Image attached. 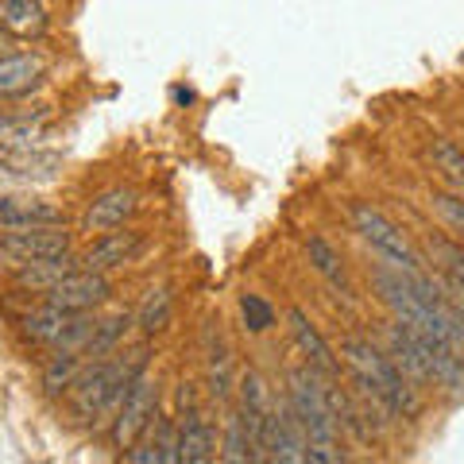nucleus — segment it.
I'll use <instances>...</instances> for the list:
<instances>
[{"mask_svg": "<svg viewBox=\"0 0 464 464\" xmlns=\"http://www.w3.org/2000/svg\"><path fill=\"white\" fill-rule=\"evenodd\" d=\"M151 364V348L140 344V348H128V353H112V356H101L90 360L82 368V375L74 380V387L66 391V411L78 426H101V422H112V414L121 411V402L128 395L143 372Z\"/></svg>", "mask_w": 464, "mask_h": 464, "instance_id": "obj_1", "label": "nucleus"}, {"mask_svg": "<svg viewBox=\"0 0 464 464\" xmlns=\"http://www.w3.org/2000/svg\"><path fill=\"white\" fill-rule=\"evenodd\" d=\"M341 360L344 372H360L368 375L372 383H380V391L391 399V406L399 411L402 422H418L426 414V391L418 387L411 375H406L383 344H375L372 337H356V333H344L341 337Z\"/></svg>", "mask_w": 464, "mask_h": 464, "instance_id": "obj_2", "label": "nucleus"}, {"mask_svg": "<svg viewBox=\"0 0 464 464\" xmlns=\"http://www.w3.org/2000/svg\"><path fill=\"white\" fill-rule=\"evenodd\" d=\"M348 225H353V232L368 244L380 264H391L399 271H422L426 267V259L418 256L411 237H406L383 209H375L372 201H353V206H348Z\"/></svg>", "mask_w": 464, "mask_h": 464, "instance_id": "obj_3", "label": "nucleus"}, {"mask_svg": "<svg viewBox=\"0 0 464 464\" xmlns=\"http://www.w3.org/2000/svg\"><path fill=\"white\" fill-rule=\"evenodd\" d=\"M325 380L329 375L314 372L306 360H302L298 368L286 372V402L295 406L302 430H306L310 445H341V426L337 418H333L329 402H325Z\"/></svg>", "mask_w": 464, "mask_h": 464, "instance_id": "obj_4", "label": "nucleus"}, {"mask_svg": "<svg viewBox=\"0 0 464 464\" xmlns=\"http://www.w3.org/2000/svg\"><path fill=\"white\" fill-rule=\"evenodd\" d=\"M159 411H163V387H159V380L151 372H143L140 380L128 387V395L121 402V411L112 414V422H109V441L112 449H124L140 441L143 433L151 430V422L159 418Z\"/></svg>", "mask_w": 464, "mask_h": 464, "instance_id": "obj_5", "label": "nucleus"}, {"mask_svg": "<svg viewBox=\"0 0 464 464\" xmlns=\"http://www.w3.org/2000/svg\"><path fill=\"white\" fill-rule=\"evenodd\" d=\"M306 449H310V438L298 422L295 406L286 402V395H275L267 422H264V460L306 464Z\"/></svg>", "mask_w": 464, "mask_h": 464, "instance_id": "obj_6", "label": "nucleus"}, {"mask_svg": "<svg viewBox=\"0 0 464 464\" xmlns=\"http://www.w3.org/2000/svg\"><path fill=\"white\" fill-rule=\"evenodd\" d=\"M74 252V232L66 225H43V228H12L0 232V256L16 264H32V259H54Z\"/></svg>", "mask_w": 464, "mask_h": 464, "instance_id": "obj_7", "label": "nucleus"}, {"mask_svg": "<svg viewBox=\"0 0 464 464\" xmlns=\"http://www.w3.org/2000/svg\"><path fill=\"white\" fill-rule=\"evenodd\" d=\"M43 302H51L58 310H70V314H97L105 302H112V279L101 271L78 267L58 286H51L47 295H43Z\"/></svg>", "mask_w": 464, "mask_h": 464, "instance_id": "obj_8", "label": "nucleus"}, {"mask_svg": "<svg viewBox=\"0 0 464 464\" xmlns=\"http://www.w3.org/2000/svg\"><path fill=\"white\" fill-rule=\"evenodd\" d=\"M143 248H148V232L140 228H112V232H101V237H93V244L82 252V267L85 271H121L128 264H136V259L143 256Z\"/></svg>", "mask_w": 464, "mask_h": 464, "instance_id": "obj_9", "label": "nucleus"}, {"mask_svg": "<svg viewBox=\"0 0 464 464\" xmlns=\"http://www.w3.org/2000/svg\"><path fill=\"white\" fill-rule=\"evenodd\" d=\"M63 170V155L39 148H0V182L8 186H47Z\"/></svg>", "mask_w": 464, "mask_h": 464, "instance_id": "obj_10", "label": "nucleus"}, {"mask_svg": "<svg viewBox=\"0 0 464 464\" xmlns=\"http://www.w3.org/2000/svg\"><path fill=\"white\" fill-rule=\"evenodd\" d=\"M179 418V453L182 464H209L221 457V430H217L206 402L190 406V411L174 414Z\"/></svg>", "mask_w": 464, "mask_h": 464, "instance_id": "obj_11", "label": "nucleus"}, {"mask_svg": "<svg viewBox=\"0 0 464 464\" xmlns=\"http://www.w3.org/2000/svg\"><path fill=\"white\" fill-rule=\"evenodd\" d=\"M140 209V194L132 186H109V190H101L90 206L82 213V232H90V237H101V232H112V228H124L128 221L136 217Z\"/></svg>", "mask_w": 464, "mask_h": 464, "instance_id": "obj_12", "label": "nucleus"}, {"mask_svg": "<svg viewBox=\"0 0 464 464\" xmlns=\"http://www.w3.org/2000/svg\"><path fill=\"white\" fill-rule=\"evenodd\" d=\"M237 364H232V348L221 337V322H209L206 329V395L217 406H228L237 399Z\"/></svg>", "mask_w": 464, "mask_h": 464, "instance_id": "obj_13", "label": "nucleus"}, {"mask_svg": "<svg viewBox=\"0 0 464 464\" xmlns=\"http://www.w3.org/2000/svg\"><path fill=\"white\" fill-rule=\"evenodd\" d=\"M286 325H290V337H295L298 344V353L302 360L314 368V372H322L329 375V380H341V372H344V360H337V353H333V344L317 333V325L310 322V314L302 310V306H290L286 310Z\"/></svg>", "mask_w": 464, "mask_h": 464, "instance_id": "obj_14", "label": "nucleus"}, {"mask_svg": "<svg viewBox=\"0 0 464 464\" xmlns=\"http://www.w3.org/2000/svg\"><path fill=\"white\" fill-rule=\"evenodd\" d=\"M47 78V58L35 51H8L0 54V101H20L39 90Z\"/></svg>", "mask_w": 464, "mask_h": 464, "instance_id": "obj_15", "label": "nucleus"}, {"mask_svg": "<svg viewBox=\"0 0 464 464\" xmlns=\"http://www.w3.org/2000/svg\"><path fill=\"white\" fill-rule=\"evenodd\" d=\"M43 225H66V217L54 201L32 194H0V232L43 228Z\"/></svg>", "mask_w": 464, "mask_h": 464, "instance_id": "obj_16", "label": "nucleus"}, {"mask_svg": "<svg viewBox=\"0 0 464 464\" xmlns=\"http://www.w3.org/2000/svg\"><path fill=\"white\" fill-rule=\"evenodd\" d=\"M78 267H82V256H74V252L54 256V259H32V264L12 267V283H16L20 290H27V295H47L51 286H58Z\"/></svg>", "mask_w": 464, "mask_h": 464, "instance_id": "obj_17", "label": "nucleus"}, {"mask_svg": "<svg viewBox=\"0 0 464 464\" xmlns=\"http://www.w3.org/2000/svg\"><path fill=\"white\" fill-rule=\"evenodd\" d=\"M51 132V109L0 112V148H39Z\"/></svg>", "mask_w": 464, "mask_h": 464, "instance_id": "obj_18", "label": "nucleus"}, {"mask_svg": "<svg viewBox=\"0 0 464 464\" xmlns=\"http://www.w3.org/2000/svg\"><path fill=\"white\" fill-rule=\"evenodd\" d=\"M74 322V314L70 310H58V306H51V302H43V306H35V310H27L20 322H16V329H20V337L27 341V344H39V348H54V341L66 333V325Z\"/></svg>", "mask_w": 464, "mask_h": 464, "instance_id": "obj_19", "label": "nucleus"}, {"mask_svg": "<svg viewBox=\"0 0 464 464\" xmlns=\"http://www.w3.org/2000/svg\"><path fill=\"white\" fill-rule=\"evenodd\" d=\"M221 460L225 464H256V460H264V453H259V445L252 441V430H248V422H244L237 402H228L225 422H221Z\"/></svg>", "mask_w": 464, "mask_h": 464, "instance_id": "obj_20", "label": "nucleus"}, {"mask_svg": "<svg viewBox=\"0 0 464 464\" xmlns=\"http://www.w3.org/2000/svg\"><path fill=\"white\" fill-rule=\"evenodd\" d=\"M0 27L16 39H39L47 32V12L39 0H0Z\"/></svg>", "mask_w": 464, "mask_h": 464, "instance_id": "obj_21", "label": "nucleus"}, {"mask_svg": "<svg viewBox=\"0 0 464 464\" xmlns=\"http://www.w3.org/2000/svg\"><path fill=\"white\" fill-rule=\"evenodd\" d=\"M85 364H90V356H85V353H51V360H47V364H43V372H39L43 395H47V399L66 395V391L74 387V380L82 375Z\"/></svg>", "mask_w": 464, "mask_h": 464, "instance_id": "obj_22", "label": "nucleus"}, {"mask_svg": "<svg viewBox=\"0 0 464 464\" xmlns=\"http://www.w3.org/2000/svg\"><path fill=\"white\" fill-rule=\"evenodd\" d=\"M136 325V314L132 310H116L109 317H97V329H93V341L85 344V356L101 360V356H112L121 353V344L128 337V329Z\"/></svg>", "mask_w": 464, "mask_h": 464, "instance_id": "obj_23", "label": "nucleus"}, {"mask_svg": "<svg viewBox=\"0 0 464 464\" xmlns=\"http://www.w3.org/2000/svg\"><path fill=\"white\" fill-rule=\"evenodd\" d=\"M170 314H174V290L167 283H159L151 286L148 295H143L140 302V310H136V329L143 333V337H159L167 325H170Z\"/></svg>", "mask_w": 464, "mask_h": 464, "instance_id": "obj_24", "label": "nucleus"}, {"mask_svg": "<svg viewBox=\"0 0 464 464\" xmlns=\"http://www.w3.org/2000/svg\"><path fill=\"white\" fill-rule=\"evenodd\" d=\"M306 256H310V267L322 275V279H325L333 290L348 295V271H344V259H341V252L333 248L325 237H310V240H306Z\"/></svg>", "mask_w": 464, "mask_h": 464, "instance_id": "obj_25", "label": "nucleus"}, {"mask_svg": "<svg viewBox=\"0 0 464 464\" xmlns=\"http://www.w3.org/2000/svg\"><path fill=\"white\" fill-rule=\"evenodd\" d=\"M426 155H430L433 170H438L441 179H445V186H449V190L464 194V148H460V143H453V140L438 136V140H430Z\"/></svg>", "mask_w": 464, "mask_h": 464, "instance_id": "obj_26", "label": "nucleus"}, {"mask_svg": "<svg viewBox=\"0 0 464 464\" xmlns=\"http://www.w3.org/2000/svg\"><path fill=\"white\" fill-rule=\"evenodd\" d=\"M148 438H151L155 453H159V464H182V453H179V418H174V414L159 411V418L148 430Z\"/></svg>", "mask_w": 464, "mask_h": 464, "instance_id": "obj_27", "label": "nucleus"}, {"mask_svg": "<svg viewBox=\"0 0 464 464\" xmlns=\"http://www.w3.org/2000/svg\"><path fill=\"white\" fill-rule=\"evenodd\" d=\"M430 209H433V217L453 232V237L464 244V194H457V190H430Z\"/></svg>", "mask_w": 464, "mask_h": 464, "instance_id": "obj_28", "label": "nucleus"}, {"mask_svg": "<svg viewBox=\"0 0 464 464\" xmlns=\"http://www.w3.org/2000/svg\"><path fill=\"white\" fill-rule=\"evenodd\" d=\"M240 322H244V329L259 337V333L275 329V306L259 295H240Z\"/></svg>", "mask_w": 464, "mask_h": 464, "instance_id": "obj_29", "label": "nucleus"}, {"mask_svg": "<svg viewBox=\"0 0 464 464\" xmlns=\"http://www.w3.org/2000/svg\"><path fill=\"white\" fill-rule=\"evenodd\" d=\"M438 279H441V290H445V298L453 302V306L464 314V286L453 279V275H445V271H438Z\"/></svg>", "mask_w": 464, "mask_h": 464, "instance_id": "obj_30", "label": "nucleus"}, {"mask_svg": "<svg viewBox=\"0 0 464 464\" xmlns=\"http://www.w3.org/2000/svg\"><path fill=\"white\" fill-rule=\"evenodd\" d=\"M12 39H16V35H12V32H5V27H0V54H8V51H12Z\"/></svg>", "mask_w": 464, "mask_h": 464, "instance_id": "obj_31", "label": "nucleus"}, {"mask_svg": "<svg viewBox=\"0 0 464 464\" xmlns=\"http://www.w3.org/2000/svg\"><path fill=\"white\" fill-rule=\"evenodd\" d=\"M174 101H182V105H190L194 93H190V90H174Z\"/></svg>", "mask_w": 464, "mask_h": 464, "instance_id": "obj_32", "label": "nucleus"}]
</instances>
